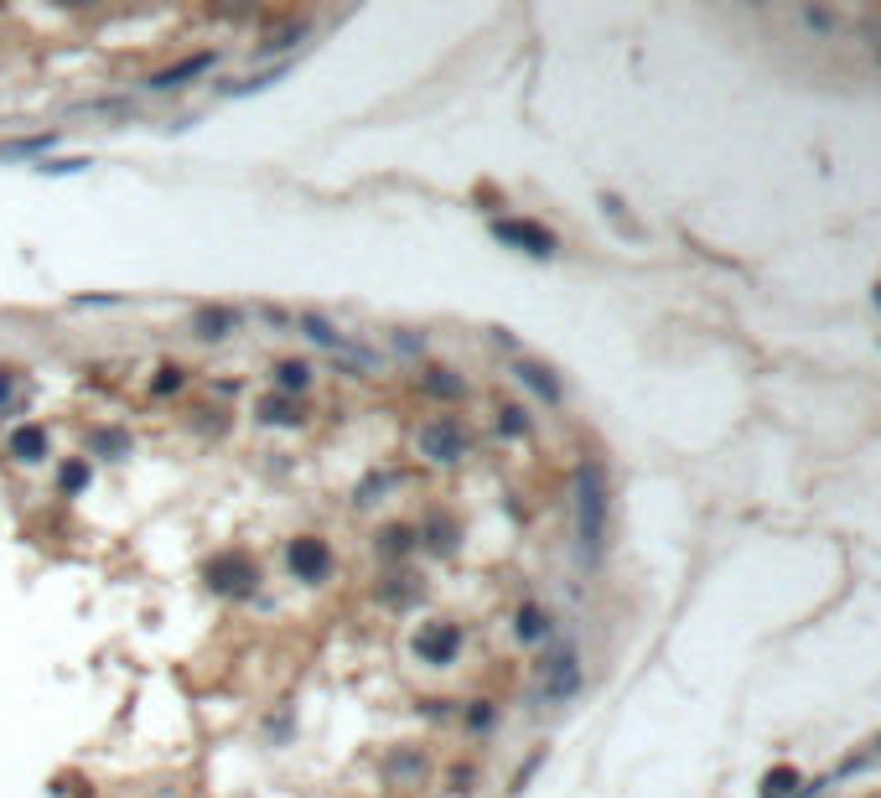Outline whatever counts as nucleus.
<instances>
[{"instance_id": "1", "label": "nucleus", "mask_w": 881, "mask_h": 798, "mask_svg": "<svg viewBox=\"0 0 881 798\" xmlns=\"http://www.w3.org/2000/svg\"><path fill=\"white\" fill-rule=\"evenodd\" d=\"M576 534H581V555L602 560L607 544V478L596 462L576 467Z\"/></svg>"}, {"instance_id": "2", "label": "nucleus", "mask_w": 881, "mask_h": 798, "mask_svg": "<svg viewBox=\"0 0 881 798\" xmlns=\"http://www.w3.org/2000/svg\"><path fill=\"white\" fill-rule=\"evenodd\" d=\"M467 431H462V420H451V415H435V420H425L415 431V451L420 457H431V462H462L467 457Z\"/></svg>"}, {"instance_id": "3", "label": "nucleus", "mask_w": 881, "mask_h": 798, "mask_svg": "<svg viewBox=\"0 0 881 798\" xmlns=\"http://www.w3.org/2000/svg\"><path fill=\"white\" fill-rule=\"evenodd\" d=\"M493 239L509 244V249H524V255H534V259H550L555 244H561L545 224H529V218H493Z\"/></svg>"}, {"instance_id": "4", "label": "nucleus", "mask_w": 881, "mask_h": 798, "mask_svg": "<svg viewBox=\"0 0 881 798\" xmlns=\"http://www.w3.org/2000/svg\"><path fill=\"white\" fill-rule=\"evenodd\" d=\"M255 581H259V571L244 555H218L208 565V586L218 591V596H249Z\"/></svg>"}, {"instance_id": "5", "label": "nucleus", "mask_w": 881, "mask_h": 798, "mask_svg": "<svg viewBox=\"0 0 881 798\" xmlns=\"http://www.w3.org/2000/svg\"><path fill=\"white\" fill-rule=\"evenodd\" d=\"M415 654H420V664H451V658L462 654V627L456 623H425L420 627V638H415Z\"/></svg>"}, {"instance_id": "6", "label": "nucleus", "mask_w": 881, "mask_h": 798, "mask_svg": "<svg viewBox=\"0 0 881 798\" xmlns=\"http://www.w3.org/2000/svg\"><path fill=\"white\" fill-rule=\"evenodd\" d=\"M290 571L301 575V581H327V571H332V550H327V540H290Z\"/></svg>"}, {"instance_id": "7", "label": "nucleus", "mask_w": 881, "mask_h": 798, "mask_svg": "<svg viewBox=\"0 0 881 798\" xmlns=\"http://www.w3.org/2000/svg\"><path fill=\"white\" fill-rule=\"evenodd\" d=\"M5 451H11L16 462H42V457H47V425H16V431L5 436Z\"/></svg>"}, {"instance_id": "8", "label": "nucleus", "mask_w": 881, "mask_h": 798, "mask_svg": "<svg viewBox=\"0 0 881 798\" xmlns=\"http://www.w3.org/2000/svg\"><path fill=\"white\" fill-rule=\"evenodd\" d=\"M208 68H213V52H197V58H187V63H176V68H166V73H156V79H151V89H176V83L197 79V73H208Z\"/></svg>"}, {"instance_id": "9", "label": "nucleus", "mask_w": 881, "mask_h": 798, "mask_svg": "<svg viewBox=\"0 0 881 798\" xmlns=\"http://www.w3.org/2000/svg\"><path fill=\"white\" fill-rule=\"evenodd\" d=\"M513 373H519V379H524V383H529V389H534V394H540V399H550V404H561V383H555V373H550L545 363H519V368H513Z\"/></svg>"}, {"instance_id": "10", "label": "nucleus", "mask_w": 881, "mask_h": 798, "mask_svg": "<svg viewBox=\"0 0 881 798\" xmlns=\"http://www.w3.org/2000/svg\"><path fill=\"white\" fill-rule=\"evenodd\" d=\"M581 685V669H576V654H561L555 664H550V695L561 700V695H571V689Z\"/></svg>"}, {"instance_id": "11", "label": "nucleus", "mask_w": 881, "mask_h": 798, "mask_svg": "<svg viewBox=\"0 0 881 798\" xmlns=\"http://www.w3.org/2000/svg\"><path fill=\"white\" fill-rule=\"evenodd\" d=\"M513 633H519L524 643H540V638L550 633V617H545L540 607H519V623H513Z\"/></svg>"}, {"instance_id": "12", "label": "nucleus", "mask_w": 881, "mask_h": 798, "mask_svg": "<svg viewBox=\"0 0 881 798\" xmlns=\"http://www.w3.org/2000/svg\"><path fill=\"white\" fill-rule=\"evenodd\" d=\"M793 788H799V767H772L762 778V798H793Z\"/></svg>"}, {"instance_id": "13", "label": "nucleus", "mask_w": 881, "mask_h": 798, "mask_svg": "<svg viewBox=\"0 0 881 798\" xmlns=\"http://www.w3.org/2000/svg\"><path fill=\"white\" fill-rule=\"evenodd\" d=\"M425 389H431V394H441V399H462V394H467V383L451 379L446 368H431V373H425Z\"/></svg>"}, {"instance_id": "14", "label": "nucleus", "mask_w": 881, "mask_h": 798, "mask_svg": "<svg viewBox=\"0 0 881 798\" xmlns=\"http://www.w3.org/2000/svg\"><path fill=\"white\" fill-rule=\"evenodd\" d=\"M259 415L270 420V425H296V420H301V410H296L290 399L275 394V399H265V404H259Z\"/></svg>"}, {"instance_id": "15", "label": "nucleus", "mask_w": 881, "mask_h": 798, "mask_svg": "<svg viewBox=\"0 0 881 798\" xmlns=\"http://www.w3.org/2000/svg\"><path fill=\"white\" fill-rule=\"evenodd\" d=\"M275 383H280L286 394H290V389H306V383H311V368H306V363H290V358H286V363H275Z\"/></svg>"}, {"instance_id": "16", "label": "nucleus", "mask_w": 881, "mask_h": 798, "mask_svg": "<svg viewBox=\"0 0 881 798\" xmlns=\"http://www.w3.org/2000/svg\"><path fill=\"white\" fill-rule=\"evenodd\" d=\"M228 327H234V311H203L197 317V337H213V342L228 337Z\"/></svg>"}, {"instance_id": "17", "label": "nucleus", "mask_w": 881, "mask_h": 798, "mask_svg": "<svg viewBox=\"0 0 881 798\" xmlns=\"http://www.w3.org/2000/svg\"><path fill=\"white\" fill-rule=\"evenodd\" d=\"M498 431H503V436H524L529 431L524 410H519V404H498Z\"/></svg>"}, {"instance_id": "18", "label": "nucleus", "mask_w": 881, "mask_h": 798, "mask_svg": "<svg viewBox=\"0 0 881 798\" xmlns=\"http://www.w3.org/2000/svg\"><path fill=\"white\" fill-rule=\"evenodd\" d=\"M301 37H306V21H296L290 32H275V37H265V42H259V52H286V47H296Z\"/></svg>"}, {"instance_id": "19", "label": "nucleus", "mask_w": 881, "mask_h": 798, "mask_svg": "<svg viewBox=\"0 0 881 798\" xmlns=\"http://www.w3.org/2000/svg\"><path fill=\"white\" fill-rule=\"evenodd\" d=\"M83 482H89V462H63V472H58V488H63V493H79Z\"/></svg>"}, {"instance_id": "20", "label": "nucleus", "mask_w": 881, "mask_h": 798, "mask_svg": "<svg viewBox=\"0 0 881 798\" xmlns=\"http://www.w3.org/2000/svg\"><path fill=\"white\" fill-rule=\"evenodd\" d=\"M379 550H384V555H404V550H410V529H384Z\"/></svg>"}, {"instance_id": "21", "label": "nucleus", "mask_w": 881, "mask_h": 798, "mask_svg": "<svg viewBox=\"0 0 881 798\" xmlns=\"http://www.w3.org/2000/svg\"><path fill=\"white\" fill-rule=\"evenodd\" d=\"M89 161H42V172H52V176H68V172H83Z\"/></svg>"}, {"instance_id": "22", "label": "nucleus", "mask_w": 881, "mask_h": 798, "mask_svg": "<svg viewBox=\"0 0 881 798\" xmlns=\"http://www.w3.org/2000/svg\"><path fill=\"white\" fill-rule=\"evenodd\" d=\"M166 389H182V368H161V379H156V394H166Z\"/></svg>"}, {"instance_id": "23", "label": "nucleus", "mask_w": 881, "mask_h": 798, "mask_svg": "<svg viewBox=\"0 0 881 798\" xmlns=\"http://www.w3.org/2000/svg\"><path fill=\"white\" fill-rule=\"evenodd\" d=\"M94 441H99V451H125V436H114V431H99Z\"/></svg>"}, {"instance_id": "24", "label": "nucleus", "mask_w": 881, "mask_h": 798, "mask_svg": "<svg viewBox=\"0 0 881 798\" xmlns=\"http://www.w3.org/2000/svg\"><path fill=\"white\" fill-rule=\"evenodd\" d=\"M467 720H472V726H488V720H493V705H488V700H477V710H472Z\"/></svg>"}, {"instance_id": "25", "label": "nucleus", "mask_w": 881, "mask_h": 798, "mask_svg": "<svg viewBox=\"0 0 881 798\" xmlns=\"http://www.w3.org/2000/svg\"><path fill=\"white\" fill-rule=\"evenodd\" d=\"M11 394H16V379H11V373L0 368V404H5V399H11Z\"/></svg>"}, {"instance_id": "26", "label": "nucleus", "mask_w": 881, "mask_h": 798, "mask_svg": "<svg viewBox=\"0 0 881 798\" xmlns=\"http://www.w3.org/2000/svg\"><path fill=\"white\" fill-rule=\"evenodd\" d=\"M876 301H881V296H876Z\"/></svg>"}]
</instances>
